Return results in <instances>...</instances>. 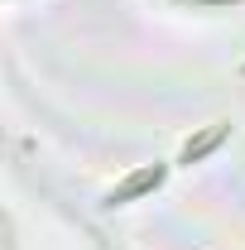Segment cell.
Masks as SVG:
<instances>
[{"instance_id": "6da1fadb", "label": "cell", "mask_w": 245, "mask_h": 250, "mask_svg": "<svg viewBox=\"0 0 245 250\" xmlns=\"http://www.w3.org/2000/svg\"><path fill=\"white\" fill-rule=\"evenodd\" d=\"M149 183H159V168H149V173H135V178H130V183H125L121 192H111V202H130L135 192H144Z\"/></svg>"}]
</instances>
